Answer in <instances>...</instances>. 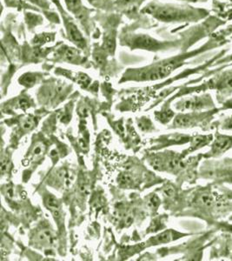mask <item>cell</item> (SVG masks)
I'll return each mask as SVG.
<instances>
[{"instance_id":"cell-1","label":"cell","mask_w":232,"mask_h":261,"mask_svg":"<svg viewBox=\"0 0 232 261\" xmlns=\"http://www.w3.org/2000/svg\"><path fill=\"white\" fill-rule=\"evenodd\" d=\"M188 214L205 220L209 226L232 215V200L217 190L213 183L199 187L188 200Z\"/></svg>"},{"instance_id":"cell-2","label":"cell","mask_w":232,"mask_h":261,"mask_svg":"<svg viewBox=\"0 0 232 261\" xmlns=\"http://www.w3.org/2000/svg\"><path fill=\"white\" fill-rule=\"evenodd\" d=\"M231 40L232 25H229L212 33V35L209 37L208 41L206 42L200 47L196 48L191 51H183L181 54H179L177 56L161 61L158 65H155L153 68L149 69L148 71H146V72L143 71L138 76V79L141 81H146V80L157 81V80L164 79L170 76L177 69L187 64L186 61L189 59L199 56L201 54H206L210 50L222 47L223 45L229 44Z\"/></svg>"},{"instance_id":"cell-3","label":"cell","mask_w":232,"mask_h":261,"mask_svg":"<svg viewBox=\"0 0 232 261\" xmlns=\"http://www.w3.org/2000/svg\"><path fill=\"white\" fill-rule=\"evenodd\" d=\"M142 12L164 23H194L204 20L210 16V11L189 5L150 3Z\"/></svg>"},{"instance_id":"cell-4","label":"cell","mask_w":232,"mask_h":261,"mask_svg":"<svg viewBox=\"0 0 232 261\" xmlns=\"http://www.w3.org/2000/svg\"><path fill=\"white\" fill-rule=\"evenodd\" d=\"M209 90L216 92V99L217 103L221 106L230 98L232 96V68L217 71V73L212 75L209 81L204 82L199 86L181 90L179 95L192 92L198 93Z\"/></svg>"},{"instance_id":"cell-5","label":"cell","mask_w":232,"mask_h":261,"mask_svg":"<svg viewBox=\"0 0 232 261\" xmlns=\"http://www.w3.org/2000/svg\"><path fill=\"white\" fill-rule=\"evenodd\" d=\"M198 178L211 180L216 186L232 185V158L205 159L199 167Z\"/></svg>"},{"instance_id":"cell-6","label":"cell","mask_w":232,"mask_h":261,"mask_svg":"<svg viewBox=\"0 0 232 261\" xmlns=\"http://www.w3.org/2000/svg\"><path fill=\"white\" fill-rule=\"evenodd\" d=\"M220 107L205 112H192L190 113H180L174 118L172 127L179 129L200 127L204 130H212V122L215 117L220 113Z\"/></svg>"},{"instance_id":"cell-7","label":"cell","mask_w":232,"mask_h":261,"mask_svg":"<svg viewBox=\"0 0 232 261\" xmlns=\"http://www.w3.org/2000/svg\"><path fill=\"white\" fill-rule=\"evenodd\" d=\"M122 45L135 50H160L179 48L183 45V40L176 41H159L146 34H133L122 39Z\"/></svg>"},{"instance_id":"cell-8","label":"cell","mask_w":232,"mask_h":261,"mask_svg":"<svg viewBox=\"0 0 232 261\" xmlns=\"http://www.w3.org/2000/svg\"><path fill=\"white\" fill-rule=\"evenodd\" d=\"M176 109L179 111H191V112H202L212 110L217 108V105L212 98V94L204 93L201 95L192 96L183 98L175 105Z\"/></svg>"},{"instance_id":"cell-9","label":"cell","mask_w":232,"mask_h":261,"mask_svg":"<svg viewBox=\"0 0 232 261\" xmlns=\"http://www.w3.org/2000/svg\"><path fill=\"white\" fill-rule=\"evenodd\" d=\"M222 258L232 260V234L229 232H222V234L216 236L211 246L210 259Z\"/></svg>"},{"instance_id":"cell-10","label":"cell","mask_w":232,"mask_h":261,"mask_svg":"<svg viewBox=\"0 0 232 261\" xmlns=\"http://www.w3.org/2000/svg\"><path fill=\"white\" fill-rule=\"evenodd\" d=\"M232 149V134H221L220 130H216L214 140L211 145L210 151L204 154L205 159H218L225 152Z\"/></svg>"},{"instance_id":"cell-11","label":"cell","mask_w":232,"mask_h":261,"mask_svg":"<svg viewBox=\"0 0 232 261\" xmlns=\"http://www.w3.org/2000/svg\"><path fill=\"white\" fill-rule=\"evenodd\" d=\"M57 4L60 12L62 13L63 20H64V24H65V27H66V33L68 36L69 40L73 43L79 49H82V50L85 49L87 45L86 40L83 38V34L81 33L80 30L78 29L77 24L64 10H62L60 4Z\"/></svg>"},{"instance_id":"cell-12","label":"cell","mask_w":232,"mask_h":261,"mask_svg":"<svg viewBox=\"0 0 232 261\" xmlns=\"http://www.w3.org/2000/svg\"><path fill=\"white\" fill-rule=\"evenodd\" d=\"M213 140H214V134H196L192 137L191 146L184 152V154L187 156L189 153H191L196 150H199L209 145H212Z\"/></svg>"},{"instance_id":"cell-13","label":"cell","mask_w":232,"mask_h":261,"mask_svg":"<svg viewBox=\"0 0 232 261\" xmlns=\"http://www.w3.org/2000/svg\"><path fill=\"white\" fill-rule=\"evenodd\" d=\"M57 57H60L66 62L76 63V64L82 60L80 51L77 50V48L70 47L67 45L63 46L60 50H59V56Z\"/></svg>"},{"instance_id":"cell-14","label":"cell","mask_w":232,"mask_h":261,"mask_svg":"<svg viewBox=\"0 0 232 261\" xmlns=\"http://www.w3.org/2000/svg\"><path fill=\"white\" fill-rule=\"evenodd\" d=\"M66 7L69 12H72L77 18H84L86 17V11L81 0H65Z\"/></svg>"},{"instance_id":"cell-15","label":"cell","mask_w":232,"mask_h":261,"mask_svg":"<svg viewBox=\"0 0 232 261\" xmlns=\"http://www.w3.org/2000/svg\"><path fill=\"white\" fill-rule=\"evenodd\" d=\"M212 130H232V114L212 122Z\"/></svg>"},{"instance_id":"cell-16","label":"cell","mask_w":232,"mask_h":261,"mask_svg":"<svg viewBox=\"0 0 232 261\" xmlns=\"http://www.w3.org/2000/svg\"><path fill=\"white\" fill-rule=\"evenodd\" d=\"M46 205L48 208H50V210L52 212L54 216L59 217L60 215V202L53 196H49L46 199Z\"/></svg>"},{"instance_id":"cell-17","label":"cell","mask_w":232,"mask_h":261,"mask_svg":"<svg viewBox=\"0 0 232 261\" xmlns=\"http://www.w3.org/2000/svg\"><path fill=\"white\" fill-rule=\"evenodd\" d=\"M213 228L217 229V231L221 232H229L232 234V223L228 222L226 220H220L216 223Z\"/></svg>"},{"instance_id":"cell-18","label":"cell","mask_w":232,"mask_h":261,"mask_svg":"<svg viewBox=\"0 0 232 261\" xmlns=\"http://www.w3.org/2000/svg\"><path fill=\"white\" fill-rule=\"evenodd\" d=\"M36 81V75L33 74V73H26V74H24V76H22V77L19 80V82H20L21 85H23V86H28V87L35 85Z\"/></svg>"},{"instance_id":"cell-19","label":"cell","mask_w":232,"mask_h":261,"mask_svg":"<svg viewBox=\"0 0 232 261\" xmlns=\"http://www.w3.org/2000/svg\"><path fill=\"white\" fill-rule=\"evenodd\" d=\"M38 239H39V241L42 242V243H53V235L51 233V231H49V230H44V231H42L41 232L39 233V236H38Z\"/></svg>"},{"instance_id":"cell-20","label":"cell","mask_w":232,"mask_h":261,"mask_svg":"<svg viewBox=\"0 0 232 261\" xmlns=\"http://www.w3.org/2000/svg\"><path fill=\"white\" fill-rule=\"evenodd\" d=\"M164 194L167 199H175V198H177V196H178V189L173 185H169V186H167L164 188Z\"/></svg>"},{"instance_id":"cell-21","label":"cell","mask_w":232,"mask_h":261,"mask_svg":"<svg viewBox=\"0 0 232 261\" xmlns=\"http://www.w3.org/2000/svg\"><path fill=\"white\" fill-rule=\"evenodd\" d=\"M226 65L227 67H229L232 65V54L230 55H227L225 57H222L221 59L217 60L216 62L213 64L212 67H217L220 65Z\"/></svg>"},{"instance_id":"cell-22","label":"cell","mask_w":232,"mask_h":261,"mask_svg":"<svg viewBox=\"0 0 232 261\" xmlns=\"http://www.w3.org/2000/svg\"><path fill=\"white\" fill-rule=\"evenodd\" d=\"M174 117V113L170 109L162 112V113L158 114V119L163 123H167V122L170 121V119H172Z\"/></svg>"},{"instance_id":"cell-23","label":"cell","mask_w":232,"mask_h":261,"mask_svg":"<svg viewBox=\"0 0 232 261\" xmlns=\"http://www.w3.org/2000/svg\"><path fill=\"white\" fill-rule=\"evenodd\" d=\"M215 187L220 193H223V195L225 196L226 198L232 200V189L225 187L224 185H218V186L215 185Z\"/></svg>"},{"instance_id":"cell-24","label":"cell","mask_w":232,"mask_h":261,"mask_svg":"<svg viewBox=\"0 0 232 261\" xmlns=\"http://www.w3.org/2000/svg\"><path fill=\"white\" fill-rule=\"evenodd\" d=\"M44 152H45V146L41 143H39L36 145V146H34L33 150V156L34 158L41 157Z\"/></svg>"},{"instance_id":"cell-25","label":"cell","mask_w":232,"mask_h":261,"mask_svg":"<svg viewBox=\"0 0 232 261\" xmlns=\"http://www.w3.org/2000/svg\"><path fill=\"white\" fill-rule=\"evenodd\" d=\"M26 1L33 4L34 6H37L38 7H41L43 9H49V7H50V4L47 0H26Z\"/></svg>"},{"instance_id":"cell-26","label":"cell","mask_w":232,"mask_h":261,"mask_svg":"<svg viewBox=\"0 0 232 261\" xmlns=\"http://www.w3.org/2000/svg\"><path fill=\"white\" fill-rule=\"evenodd\" d=\"M160 205V199L158 198L157 195L152 196V198L149 199V202H148V206H149L151 209H158V206Z\"/></svg>"},{"instance_id":"cell-27","label":"cell","mask_w":232,"mask_h":261,"mask_svg":"<svg viewBox=\"0 0 232 261\" xmlns=\"http://www.w3.org/2000/svg\"><path fill=\"white\" fill-rule=\"evenodd\" d=\"M5 3H6V6L8 7H24L25 6L24 2L22 0H5Z\"/></svg>"},{"instance_id":"cell-28","label":"cell","mask_w":232,"mask_h":261,"mask_svg":"<svg viewBox=\"0 0 232 261\" xmlns=\"http://www.w3.org/2000/svg\"><path fill=\"white\" fill-rule=\"evenodd\" d=\"M151 126V122L148 119H143L138 121V127L142 130H148Z\"/></svg>"},{"instance_id":"cell-29","label":"cell","mask_w":232,"mask_h":261,"mask_svg":"<svg viewBox=\"0 0 232 261\" xmlns=\"http://www.w3.org/2000/svg\"><path fill=\"white\" fill-rule=\"evenodd\" d=\"M34 125H35L34 119H27L26 120H24V123H23L22 127H23L24 130H30L31 129H33V128L34 127Z\"/></svg>"},{"instance_id":"cell-30","label":"cell","mask_w":232,"mask_h":261,"mask_svg":"<svg viewBox=\"0 0 232 261\" xmlns=\"http://www.w3.org/2000/svg\"><path fill=\"white\" fill-rule=\"evenodd\" d=\"M131 181H132V176L131 174H129V173H124L120 177V183L122 185H129L130 183H131Z\"/></svg>"},{"instance_id":"cell-31","label":"cell","mask_w":232,"mask_h":261,"mask_svg":"<svg viewBox=\"0 0 232 261\" xmlns=\"http://www.w3.org/2000/svg\"><path fill=\"white\" fill-rule=\"evenodd\" d=\"M221 112L223 111L232 110V98L225 101L220 107Z\"/></svg>"},{"instance_id":"cell-32","label":"cell","mask_w":232,"mask_h":261,"mask_svg":"<svg viewBox=\"0 0 232 261\" xmlns=\"http://www.w3.org/2000/svg\"><path fill=\"white\" fill-rule=\"evenodd\" d=\"M10 161L7 158H4L1 161V172L5 173L9 167Z\"/></svg>"},{"instance_id":"cell-33","label":"cell","mask_w":232,"mask_h":261,"mask_svg":"<svg viewBox=\"0 0 232 261\" xmlns=\"http://www.w3.org/2000/svg\"><path fill=\"white\" fill-rule=\"evenodd\" d=\"M18 104H19V107H20L21 109H23V110H26L27 108H29V107H30L28 101L26 99H24V98L21 99Z\"/></svg>"},{"instance_id":"cell-34","label":"cell","mask_w":232,"mask_h":261,"mask_svg":"<svg viewBox=\"0 0 232 261\" xmlns=\"http://www.w3.org/2000/svg\"><path fill=\"white\" fill-rule=\"evenodd\" d=\"M132 221H133V219H132V217L131 216L127 217V218H126V220H125V223L127 224V226L131 225V223H132Z\"/></svg>"},{"instance_id":"cell-35","label":"cell","mask_w":232,"mask_h":261,"mask_svg":"<svg viewBox=\"0 0 232 261\" xmlns=\"http://www.w3.org/2000/svg\"><path fill=\"white\" fill-rule=\"evenodd\" d=\"M119 1L120 3L125 4V5H126V4L130 3L131 0H119Z\"/></svg>"},{"instance_id":"cell-36","label":"cell","mask_w":232,"mask_h":261,"mask_svg":"<svg viewBox=\"0 0 232 261\" xmlns=\"http://www.w3.org/2000/svg\"><path fill=\"white\" fill-rule=\"evenodd\" d=\"M181 1H185V2H190V3H196V2H198V0H181Z\"/></svg>"},{"instance_id":"cell-37","label":"cell","mask_w":232,"mask_h":261,"mask_svg":"<svg viewBox=\"0 0 232 261\" xmlns=\"http://www.w3.org/2000/svg\"><path fill=\"white\" fill-rule=\"evenodd\" d=\"M229 221H232V215H231V216H229Z\"/></svg>"},{"instance_id":"cell-38","label":"cell","mask_w":232,"mask_h":261,"mask_svg":"<svg viewBox=\"0 0 232 261\" xmlns=\"http://www.w3.org/2000/svg\"><path fill=\"white\" fill-rule=\"evenodd\" d=\"M202 1H207V0H202ZM229 1H230V2H232V0H229Z\"/></svg>"}]
</instances>
